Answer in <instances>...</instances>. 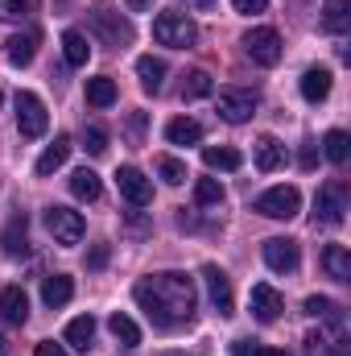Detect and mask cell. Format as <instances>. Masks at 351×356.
<instances>
[{
	"mask_svg": "<svg viewBox=\"0 0 351 356\" xmlns=\"http://www.w3.org/2000/svg\"><path fill=\"white\" fill-rule=\"evenodd\" d=\"M157 175L166 178L170 186H182V182H186V166H182L178 158H162V162H157Z\"/></svg>",
	"mask_w": 351,
	"mask_h": 356,
	"instance_id": "37",
	"label": "cell"
},
{
	"mask_svg": "<svg viewBox=\"0 0 351 356\" xmlns=\"http://www.w3.org/2000/svg\"><path fill=\"white\" fill-rule=\"evenodd\" d=\"M37 13V0H0V21H25Z\"/></svg>",
	"mask_w": 351,
	"mask_h": 356,
	"instance_id": "35",
	"label": "cell"
},
{
	"mask_svg": "<svg viewBox=\"0 0 351 356\" xmlns=\"http://www.w3.org/2000/svg\"><path fill=\"white\" fill-rule=\"evenodd\" d=\"M314 216H318L323 224H343V216H348V186H343V182L318 186V195H314Z\"/></svg>",
	"mask_w": 351,
	"mask_h": 356,
	"instance_id": "8",
	"label": "cell"
},
{
	"mask_svg": "<svg viewBox=\"0 0 351 356\" xmlns=\"http://www.w3.org/2000/svg\"><path fill=\"white\" fill-rule=\"evenodd\" d=\"M153 38H157L162 46H170V50H186V46H194L198 25H194L186 13L166 8V13H157V17H153Z\"/></svg>",
	"mask_w": 351,
	"mask_h": 356,
	"instance_id": "2",
	"label": "cell"
},
{
	"mask_svg": "<svg viewBox=\"0 0 351 356\" xmlns=\"http://www.w3.org/2000/svg\"><path fill=\"white\" fill-rule=\"evenodd\" d=\"M232 4H236V13H264L268 0H232Z\"/></svg>",
	"mask_w": 351,
	"mask_h": 356,
	"instance_id": "41",
	"label": "cell"
},
{
	"mask_svg": "<svg viewBox=\"0 0 351 356\" xmlns=\"http://www.w3.org/2000/svg\"><path fill=\"white\" fill-rule=\"evenodd\" d=\"M194 199H198L203 207L223 203V186H219V178H198V182H194Z\"/></svg>",
	"mask_w": 351,
	"mask_h": 356,
	"instance_id": "34",
	"label": "cell"
},
{
	"mask_svg": "<svg viewBox=\"0 0 351 356\" xmlns=\"http://www.w3.org/2000/svg\"><path fill=\"white\" fill-rule=\"evenodd\" d=\"M91 340H95V319H91V315H79V319H71V323H67V344H71V348L87 353Z\"/></svg>",
	"mask_w": 351,
	"mask_h": 356,
	"instance_id": "25",
	"label": "cell"
},
{
	"mask_svg": "<svg viewBox=\"0 0 351 356\" xmlns=\"http://www.w3.org/2000/svg\"><path fill=\"white\" fill-rule=\"evenodd\" d=\"M298 162H302V170H314V162H318V149H314V145H302V158H298Z\"/></svg>",
	"mask_w": 351,
	"mask_h": 356,
	"instance_id": "42",
	"label": "cell"
},
{
	"mask_svg": "<svg viewBox=\"0 0 351 356\" xmlns=\"http://www.w3.org/2000/svg\"><path fill=\"white\" fill-rule=\"evenodd\" d=\"M264 266L273 269V273H298L302 266V253H298V245L293 241H285V236H273V241H264Z\"/></svg>",
	"mask_w": 351,
	"mask_h": 356,
	"instance_id": "9",
	"label": "cell"
},
{
	"mask_svg": "<svg viewBox=\"0 0 351 356\" xmlns=\"http://www.w3.org/2000/svg\"><path fill=\"white\" fill-rule=\"evenodd\" d=\"M83 141H87V154H95V158H103V154H108V133H103V129H87V133H83Z\"/></svg>",
	"mask_w": 351,
	"mask_h": 356,
	"instance_id": "38",
	"label": "cell"
},
{
	"mask_svg": "<svg viewBox=\"0 0 351 356\" xmlns=\"http://www.w3.org/2000/svg\"><path fill=\"white\" fill-rule=\"evenodd\" d=\"M166 141L170 145H198L203 141V124L190 120V116H178V120L166 124Z\"/></svg>",
	"mask_w": 351,
	"mask_h": 356,
	"instance_id": "18",
	"label": "cell"
},
{
	"mask_svg": "<svg viewBox=\"0 0 351 356\" xmlns=\"http://www.w3.org/2000/svg\"><path fill=\"white\" fill-rule=\"evenodd\" d=\"M252 356H285V353H281V348H257Z\"/></svg>",
	"mask_w": 351,
	"mask_h": 356,
	"instance_id": "45",
	"label": "cell"
},
{
	"mask_svg": "<svg viewBox=\"0 0 351 356\" xmlns=\"http://www.w3.org/2000/svg\"><path fill=\"white\" fill-rule=\"evenodd\" d=\"M323 154H327L335 166H348V158H351V137L343 133V129H331V133L323 137Z\"/></svg>",
	"mask_w": 351,
	"mask_h": 356,
	"instance_id": "27",
	"label": "cell"
},
{
	"mask_svg": "<svg viewBox=\"0 0 351 356\" xmlns=\"http://www.w3.org/2000/svg\"><path fill=\"white\" fill-rule=\"evenodd\" d=\"M37 356H67V353H62V344L46 340V344H37Z\"/></svg>",
	"mask_w": 351,
	"mask_h": 356,
	"instance_id": "43",
	"label": "cell"
},
{
	"mask_svg": "<svg viewBox=\"0 0 351 356\" xmlns=\"http://www.w3.org/2000/svg\"><path fill=\"white\" fill-rule=\"evenodd\" d=\"M71 195H75V199H83V203H95V199L103 195V182H99L95 170L83 166V170H75V175H71Z\"/></svg>",
	"mask_w": 351,
	"mask_h": 356,
	"instance_id": "23",
	"label": "cell"
},
{
	"mask_svg": "<svg viewBox=\"0 0 351 356\" xmlns=\"http://www.w3.org/2000/svg\"><path fill=\"white\" fill-rule=\"evenodd\" d=\"M232 353H236V356H252L257 348H248V340H236V344H232Z\"/></svg>",
	"mask_w": 351,
	"mask_h": 356,
	"instance_id": "44",
	"label": "cell"
},
{
	"mask_svg": "<svg viewBox=\"0 0 351 356\" xmlns=\"http://www.w3.org/2000/svg\"><path fill=\"white\" fill-rule=\"evenodd\" d=\"M252 207L261 216H268V220H293L302 211V195H298V186H273V191H264Z\"/></svg>",
	"mask_w": 351,
	"mask_h": 356,
	"instance_id": "5",
	"label": "cell"
},
{
	"mask_svg": "<svg viewBox=\"0 0 351 356\" xmlns=\"http://www.w3.org/2000/svg\"><path fill=\"white\" fill-rule=\"evenodd\" d=\"M203 282H207V294H211L215 311H219V315H232V311H236V298H232L228 273H223L219 266H203Z\"/></svg>",
	"mask_w": 351,
	"mask_h": 356,
	"instance_id": "12",
	"label": "cell"
},
{
	"mask_svg": "<svg viewBox=\"0 0 351 356\" xmlns=\"http://www.w3.org/2000/svg\"><path fill=\"white\" fill-rule=\"evenodd\" d=\"M339 311V302H331V298H323V294H310L306 298V315H314V319H331Z\"/></svg>",
	"mask_w": 351,
	"mask_h": 356,
	"instance_id": "36",
	"label": "cell"
},
{
	"mask_svg": "<svg viewBox=\"0 0 351 356\" xmlns=\"http://www.w3.org/2000/svg\"><path fill=\"white\" fill-rule=\"evenodd\" d=\"M281 311H285V298H281L268 282H257V286H252V315H257L261 323H273Z\"/></svg>",
	"mask_w": 351,
	"mask_h": 356,
	"instance_id": "13",
	"label": "cell"
},
{
	"mask_svg": "<svg viewBox=\"0 0 351 356\" xmlns=\"http://www.w3.org/2000/svg\"><path fill=\"white\" fill-rule=\"evenodd\" d=\"M87 266H91V269H103V266H108V245H95V249H91Z\"/></svg>",
	"mask_w": 351,
	"mask_h": 356,
	"instance_id": "39",
	"label": "cell"
},
{
	"mask_svg": "<svg viewBox=\"0 0 351 356\" xmlns=\"http://www.w3.org/2000/svg\"><path fill=\"white\" fill-rule=\"evenodd\" d=\"M128 133H132V141H141V133H145V112H132V116H128Z\"/></svg>",
	"mask_w": 351,
	"mask_h": 356,
	"instance_id": "40",
	"label": "cell"
},
{
	"mask_svg": "<svg viewBox=\"0 0 351 356\" xmlns=\"http://www.w3.org/2000/svg\"><path fill=\"white\" fill-rule=\"evenodd\" d=\"M33 54H37V33H21V38L8 42V63L12 67H29Z\"/></svg>",
	"mask_w": 351,
	"mask_h": 356,
	"instance_id": "29",
	"label": "cell"
},
{
	"mask_svg": "<svg viewBox=\"0 0 351 356\" xmlns=\"http://www.w3.org/2000/svg\"><path fill=\"white\" fill-rule=\"evenodd\" d=\"M124 4H128V8H137V13H141V8H149V0H124Z\"/></svg>",
	"mask_w": 351,
	"mask_h": 356,
	"instance_id": "46",
	"label": "cell"
},
{
	"mask_svg": "<svg viewBox=\"0 0 351 356\" xmlns=\"http://www.w3.org/2000/svg\"><path fill=\"white\" fill-rule=\"evenodd\" d=\"M0 315H4L8 323H25V319H29V298H25L21 286H4V290H0Z\"/></svg>",
	"mask_w": 351,
	"mask_h": 356,
	"instance_id": "15",
	"label": "cell"
},
{
	"mask_svg": "<svg viewBox=\"0 0 351 356\" xmlns=\"http://www.w3.org/2000/svg\"><path fill=\"white\" fill-rule=\"evenodd\" d=\"M132 298L141 302V311L153 319V327H182L194 319V307H198V294H194V277L186 273H153V277H141L132 286Z\"/></svg>",
	"mask_w": 351,
	"mask_h": 356,
	"instance_id": "1",
	"label": "cell"
},
{
	"mask_svg": "<svg viewBox=\"0 0 351 356\" xmlns=\"http://www.w3.org/2000/svg\"><path fill=\"white\" fill-rule=\"evenodd\" d=\"M116 186H120V195H124L132 207H145V203H153V182L141 175L137 166H120V175H116Z\"/></svg>",
	"mask_w": 351,
	"mask_h": 356,
	"instance_id": "11",
	"label": "cell"
},
{
	"mask_svg": "<svg viewBox=\"0 0 351 356\" xmlns=\"http://www.w3.org/2000/svg\"><path fill=\"white\" fill-rule=\"evenodd\" d=\"M71 298H75V282H71L67 273H54V277L42 282V302H46V307L58 311V307H67Z\"/></svg>",
	"mask_w": 351,
	"mask_h": 356,
	"instance_id": "14",
	"label": "cell"
},
{
	"mask_svg": "<svg viewBox=\"0 0 351 356\" xmlns=\"http://www.w3.org/2000/svg\"><path fill=\"white\" fill-rule=\"evenodd\" d=\"M281 166H285V145H281L277 137H261V141H257V170L273 175V170H281Z\"/></svg>",
	"mask_w": 351,
	"mask_h": 356,
	"instance_id": "22",
	"label": "cell"
},
{
	"mask_svg": "<svg viewBox=\"0 0 351 356\" xmlns=\"http://www.w3.org/2000/svg\"><path fill=\"white\" fill-rule=\"evenodd\" d=\"M0 104H4V91H0Z\"/></svg>",
	"mask_w": 351,
	"mask_h": 356,
	"instance_id": "49",
	"label": "cell"
},
{
	"mask_svg": "<svg viewBox=\"0 0 351 356\" xmlns=\"http://www.w3.org/2000/svg\"><path fill=\"white\" fill-rule=\"evenodd\" d=\"M170 356H186V353H170Z\"/></svg>",
	"mask_w": 351,
	"mask_h": 356,
	"instance_id": "48",
	"label": "cell"
},
{
	"mask_svg": "<svg viewBox=\"0 0 351 356\" xmlns=\"http://www.w3.org/2000/svg\"><path fill=\"white\" fill-rule=\"evenodd\" d=\"M46 228H50V236H54L58 245H79V241H83V232H87L83 216H79V211H71V207H62V203L46 207Z\"/></svg>",
	"mask_w": 351,
	"mask_h": 356,
	"instance_id": "4",
	"label": "cell"
},
{
	"mask_svg": "<svg viewBox=\"0 0 351 356\" xmlns=\"http://www.w3.org/2000/svg\"><path fill=\"white\" fill-rule=\"evenodd\" d=\"M323 269H327V277H335V282H351V253L343 245H327V249H323Z\"/></svg>",
	"mask_w": 351,
	"mask_h": 356,
	"instance_id": "21",
	"label": "cell"
},
{
	"mask_svg": "<svg viewBox=\"0 0 351 356\" xmlns=\"http://www.w3.org/2000/svg\"><path fill=\"white\" fill-rule=\"evenodd\" d=\"M95 29H99L112 46L132 42V25H128V21H112V17H108V8H95Z\"/></svg>",
	"mask_w": 351,
	"mask_h": 356,
	"instance_id": "24",
	"label": "cell"
},
{
	"mask_svg": "<svg viewBox=\"0 0 351 356\" xmlns=\"http://www.w3.org/2000/svg\"><path fill=\"white\" fill-rule=\"evenodd\" d=\"M203 162H207L211 170H240L244 158H240L232 145H207V149H203Z\"/></svg>",
	"mask_w": 351,
	"mask_h": 356,
	"instance_id": "28",
	"label": "cell"
},
{
	"mask_svg": "<svg viewBox=\"0 0 351 356\" xmlns=\"http://www.w3.org/2000/svg\"><path fill=\"white\" fill-rule=\"evenodd\" d=\"M203 95H211V75L207 71H190L182 79V99H203Z\"/></svg>",
	"mask_w": 351,
	"mask_h": 356,
	"instance_id": "33",
	"label": "cell"
},
{
	"mask_svg": "<svg viewBox=\"0 0 351 356\" xmlns=\"http://www.w3.org/2000/svg\"><path fill=\"white\" fill-rule=\"evenodd\" d=\"M67 158H71V137H54V145H46V149H42V158H37V166H33V170L46 178V175H54Z\"/></svg>",
	"mask_w": 351,
	"mask_h": 356,
	"instance_id": "19",
	"label": "cell"
},
{
	"mask_svg": "<svg viewBox=\"0 0 351 356\" xmlns=\"http://www.w3.org/2000/svg\"><path fill=\"white\" fill-rule=\"evenodd\" d=\"M25 216H12L8 220V228H4V236H0V245H4V253L8 257H17V253H25Z\"/></svg>",
	"mask_w": 351,
	"mask_h": 356,
	"instance_id": "32",
	"label": "cell"
},
{
	"mask_svg": "<svg viewBox=\"0 0 351 356\" xmlns=\"http://www.w3.org/2000/svg\"><path fill=\"white\" fill-rule=\"evenodd\" d=\"M327 95H331V71H327V67H310V71L302 75V99L323 104Z\"/></svg>",
	"mask_w": 351,
	"mask_h": 356,
	"instance_id": "16",
	"label": "cell"
},
{
	"mask_svg": "<svg viewBox=\"0 0 351 356\" xmlns=\"http://www.w3.org/2000/svg\"><path fill=\"white\" fill-rule=\"evenodd\" d=\"M0 356H8V340L4 336H0Z\"/></svg>",
	"mask_w": 351,
	"mask_h": 356,
	"instance_id": "47",
	"label": "cell"
},
{
	"mask_svg": "<svg viewBox=\"0 0 351 356\" xmlns=\"http://www.w3.org/2000/svg\"><path fill=\"white\" fill-rule=\"evenodd\" d=\"M108 332H112V336H116V340H120L124 348H137V344H141V327H137V323H132L128 315H120V311H116V315L108 319Z\"/></svg>",
	"mask_w": 351,
	"mask_h": 356,
	"instance_id": "30",
	"label": "cell"
},
{
	"mask_svg": "<svg viewBox=\"0 0 351 356\" xmlns=\"http://www.w3.org/2000/svg\"><path fill=\"white\" fill-rule=\"evenodd\" d=\"M331 332H306V340H302V348L306 356H348V323H343V311H335L331 319Z\"/></svg>",
	"mask_w": 351,
	"mask_h": 356,
	"instance_id": "3",
	"label": "cell"
},
{
	"mask_svg": "<svg viewBox=\"0 0 351 356\" xmlns=\"http://www.w3.org/2000/svg\"><path fill=\"white\" fill-rule=\"evenodd\" d=\"M244 50H248V58H252L257 67H277V63H281V33L268 29V25L248 29V33H244Z\"/></svg>",
	"mask_w": 351,
	"mask_h": 356,
	"instance_id": "6",
	"label": "cell"
},
{
	"mask_svg": "<svg viewBox=\"0 0 351 356\" xmlns=\"http://www.w3.org/2000/svg\"><path fill=\"white\" fill-rule=\"evenodd\" d=\"M252 112H257V95H252V91H244V88L219 91V116H223L228 124H244Z\"/></svg>",
	"mask_w": 351,
	"mask_h": 356,
	"instance_id": "10",
	"label": "cell"
},
{
	"mask_svg": "<svg viewBox=\"0 0 351 356\" xmlns=\"http://www.w3.org/2000/svg\"><path fill=\"white\" fill-rule=\"evenodd\" d=\"M323 29L327 33H348L351 29V0H327L323 4Z\"/></svg>",
	"mask_w": 351,
	"mask_h": 356,
	"instance_id": "20",
	"label": "cell"
},
{
	"mask_svg": "<svg viewBox=\"0 0 351 356\" xmlns=\"http://www.w3.org/2000/svg\"><path fill=\"white\" fill-rule=\"evenodd\" d=\"M87 104L91 108H112L116 104V79H108V75L87 79Z\"/></svg>",
	"mask_w": 351,
	"mask_h": 356,
	"instance_id": "31",
	"label": "cell"
},
{
	"mask_svg": "<svg viewBox=\"0 0 351 356\" xmlns=\"http://www.w3.org/2000/svg\"><path fill=\"white\" fill-rule=\"evenodd\" d=\"M62 54H67L71 67H87V58H91L87 38H83L79 29H67V33H62Z\"/></svg>",
	"mask_w": 351,
	"mask_h": 356,
	"instance_id": "26",
	"label": "cell"
},
{
	"mask_svg": "<svg viewBox=\"0 0 351 356\" xmlns=\"http://www.w3.org/2000/svg\"><path fill=\"white\" fill-rule=\"evenodd\" d=\"M46 124H50L46 104H42L33 91H21V95H17V129H21V137H42Z\"/></svg>",
	"mask_w": 351,
	"mask_h": 356,
	"instance_id": "7",
	"label": "cell"
},
{
	"mask_svg": "<svg viewBox=\"0 0 351 356\" xmlns=\"http://www.w3.org/2000/svg\"><path fill=\"white\" fill-rule=\"evenodd\" d=\"M137 75H141V88L149 91V95H157L162 83H166V63L153 58V54H141L137 58Z\"/></svg>",
	"mask_w": 351,
	"mask_h": 356,
	"instance_id": "17",
	"label": "cell"
}]
</instances>
